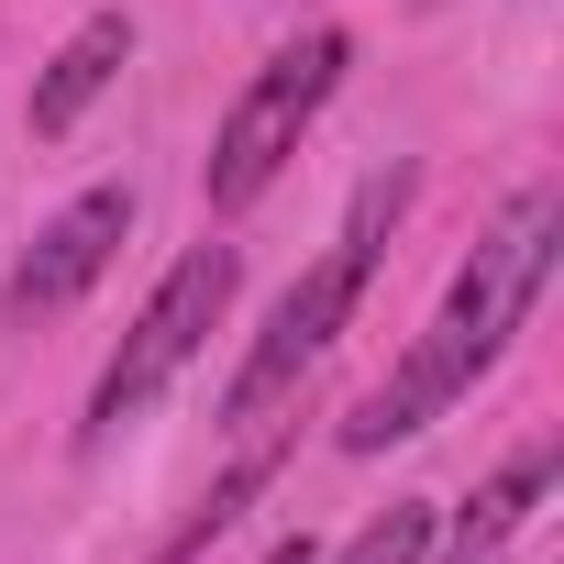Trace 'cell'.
Wrapping results in <instances>:
<instances>
[{
  "label": "cell",
  "mask_w": 564,
  "mask_h": 564,
  "mask_svg": "<svg viewBox=\"0 0 564 564\" xmlns=\"http://www.w3.org/2000/svg\"><path fill=\"white\" fill-rule=\"evenodd\" d=\"M122 67H133V12H89V23H78L56 56H45V78H34L23 122H34L45 144H56V133H78V122H89V100H100Z\"/></svg>",
  "instance_id": "7"
},
{
  "label": "cell",
  "mask_w": 564,
  "mask_h": 564,
  "mask_svg": "<svg viewBox=\"0 0 564 564\" xmlns=\"http://www.w3.org/2000/svg\"><path fill=\"white\" fill-rule=\"evenodd\" d=\"M410 210V166H388V177H366V199H355V221H344V243L300 276L289 300H276V322L254 333V355L232 366V388H221V421H265L276 399H289L322 355H333V333L366 311V276H377V243H388V221Z\"/></svg>",
  "instance_id": "1"
},
{
  "label": "cell",
  "mask_w": 564,
  "mask_h": 564,
  "mask_svg": "<svg viewBox=\"0 0 564 564\" xmlns=\"http://www.w3.org/2000/svg\"><path fill=\"white\" fill-rule=\"evenodd\" d=\"M232 289H243V254H232V243H188V254L155 276V300L133 311V333L111 344V366H100V388H89V410H78V454H100L111 432H133V421L177 388V366L221 333Z\"/></svg>",
  "instance_id": "2"
},
{
  "label": "cell",
  "mask_w": 564,
  "mask_h": 564,
  "mask_svg": "<svg viewBox=\"0 0 564 564\" xmlns=\"http://www.w3.org/2000/svg\"><path fill=\"white\" fill-rule=\"evenodd\" d=\"M276 465H289V443H254V454H232V465L199 487V509L166 531V553H155V564H199V553H210V542H221V531H232V520H243V509L276 487Z\"/></svg>",
  "instance_id": "8"
},
{
  "label": "cell",
  "mask_w": 564,
  "mask_h": 564,
  "mask_svg": "<svg viewBox=\"0 0 564 564\" xmlns=\"http://www.w3.org/2000/svg\"><path fill=\"white\" fill-rule=\"evenodd\" d=\"M454 564H498V553H454Z\"/></svg>",
  "instance_id": "11"
},
{
  "label": "cell",
  "mask_w": 564,
  "mask_h": 564,
  "mask_svg": "<svg viewBox=\"0 0 564 564\" xmlns=\"http://www.w3.org/2000/svg\"><path fill=\"white\" fill-rule=\"evenodd\" d=\"M133 243V188L122 177H100V188H78L45 232H34V254L0 276V322H56L67 300H89L100 289V265Z\"/></svg>",
  "instance_id": "5"
},
{
  "label": "cell",
  "mask_w": 564,
  "mask_h": 564,
  "mask_svg": "<svg viewBox=\"0 0 564 564\" xmlns=\"http://www.w3.org/2000/svg\"><path fill=\"white\" fill-rule=\"evenodd\" d=\"M432 531H443V509H432V498H388V509H377L333 564H421V553H432Z\"/></svg>",
  "instance_id": "10"
},
{
  "label": "cell",
  "mask_w": 564,
  "mask_h": 564,
  "mask_svg": "<svg viewBox=\"0 0 564 564\" xmlns=\"http://www.w3.org/2000/svg\"><path fill=\"white\" fill-rule=\"evenodd\" d=\"M344 67H355V34H300V45H276V56L232 89V111H221V133H210V166H199L210 210H254V199L276 188V166L300 155V133L322 122V100L344 89Z\"/></svg>",
  "instance_id": "3"
},
{
  "label": "cell",
  "mask_w": 564,
  "mask_h": 564,
  "mask_svg": "<svg viewBox=\"0 0 564 564\" xmlns=\"http://www.w3.org/2000/svg\"><path fill=\"white\" fill-rule=\"evenodd\" d=\"M487 366H498V355H487L476 333L432 322V333H421V344H410V355H399V366H388V377H377V388L344 410V454H388V443L432 432V421H443V410H454V399H465Z\"/></svg>",
  "instance_id": "6"
},
{
  "label": "cell",
  "mask_w": 564,
  "mask_h": 564,
  "mask_svg": "<svg viewBox=\"0 0 564 564\" xmlns=\"http://www.w3.org/2000/svg\"><path fill=\"white\" fill-rule=\"evenodd\" d=\"M542 487H553V443H520V454H509V465L454 509V553H498V542L531 520V498H542Z\"/></svg>",
  "instance_id": "9"
},
{
  "label": "cell",
  "mask_w": 564,
  "mask_h": 564,
  "mask_svg": "<svg viewBox=\"0 0 564 564\" xmlns=\"http://www.w3.org/2000/svg\"><path fill=\"white\" fill-rule=\"evenodd\" d=\"M553 243H564V188H520V199L498 210V232L465 254L443 322H454V333H476L487 355H509V344H520V322H531V300H542V276H553Z\"/></svg>",
  "instance_id": "4"
}]
</instances>
